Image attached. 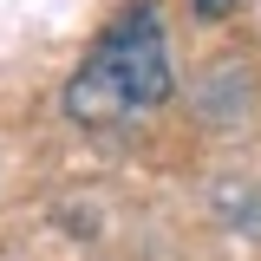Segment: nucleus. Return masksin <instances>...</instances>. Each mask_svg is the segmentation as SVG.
Instances as JSON below:
<instances>
[{"label":"nucleus","instance_id":"1","mask_svg":"<svg viewBox=\"0 0 261 261\" xmlns=\"http://www.w3.org/2000/svg\"><path fill=\"white\" fill-rule=\"evenodd\" d=\"M170 98V53H163L157 7L137 0L130 13H118L105 39L79 59V72L65 79V111L92 130H118L144 111H157Z\"/></svg>","mask_w":261,"mask_h":261},{"label":"nucleus","instance_id":"2","mask_svg":"<svg viewBox=\"0 0 261 261\" xmlns=\"http://www.w3.org/2000/svg\"><path fill=\"white\" fill-rule=\"evenodd\" d=\"M228 7H235V0H196V13H209V20H222Z\"/></svg>","mask_w":261,"mask_h":261}]
</instances>
